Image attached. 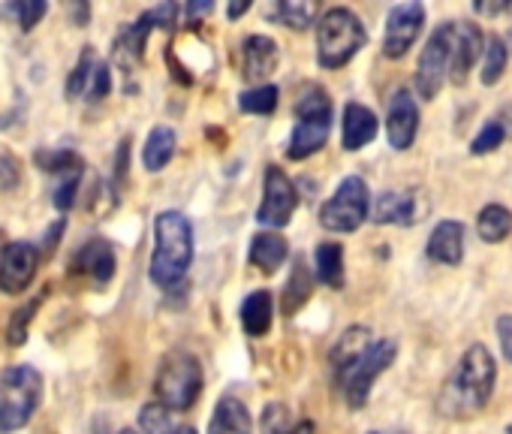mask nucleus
Masks as SVG:
<instances>
[{"instance_id": "nucleus-27", "label": "nucleus", "mask_w": 512, "mask_h": 434, "mask_svg": "<svg viewBox=\"0 0 512 434\" xmlns=\"http://www.w3.org/2000/svg\"><path fill=\"white\" fill-rule=\"evenodd\" d=\"M34 163L49 172V175H67V172H76V169H85V160L79 157V151L73 148H37L34 151Z\"/></svg>"}, {"instance_id": "nucleus-8", "label": "nucleus", "mask_w": 512, "mask_h": 434, "mask_svg": "<svg viewBox=\"0 0 512 434\" xmlns=\"http://www.w3.org/2000/svg\"><path fill=\"white\" fill-rule=\"evenodd\" d=\"M157 401L169 410H190L202 392V365L196 356L175 350L160 362L157 380H154Z\"/></svg>"}, {"instance_id": "nucleus-17", "label": "nucleus", "mask_w": 512, "mask_h": 434, "mask_svg": "<svg viewBox=\"0 0 512 434\" xmlns=\"http://www.w3.org/2000/svg\"><path fill=\"white\" fill-rule=\"evenodd\" d=\"M464 257V227L458 221H440L428 236V260L440 266H458Z\"/></svg>"}, {"instance_id": "nucleus-48", "label": "nucleus", "mask_w": 512, "mask_h": 434, "mask_svg": "<svg viewBox=\"0 0 512 434\" xmlns=\"http://www.w3.org/2000/svg\"><path fill=\"white\" fill-rule=\"evenodd\" d=\"M118 434H139V431H133V428H124V431H118Z\"/></svg>"}, {"instance_id": "nucleus-49", "label": "nucleus", "mask_w": 512, "mask_h": 434, "mask_svg": "<svg viewBox=\"0 0 512 434\" xmlns=\"http://www.w3.org/2000/svg\"><path fill=\"white\" fill-rule=\"evenodd\" d=\"M368 434H383V431H368ZM395 434H404V431H395Z\"/></svg>"}, {"instance_id": "nucleus-36", "label": "nucleus", "mask_w": 512, "mask_h": 434, "mask_svg": "<svg viewBox=\"0 0 512 434\" xmlns=\"http://www.w3.org/2000/svg\"><path fill=\"white\" fill-rule=\"evenodd\" d=\"M503 139H506L503 127L497 124V118H491V121L476 133V139L470 142V154H476V157L491 154V151H497V148L503 145Z\"/></svg>"}, {"instance_id": "nucleus-20", "label": "nucleus", "mask_w": 512, "mask_h": 434, "mask_svg": "<svg viewBox=\"0 0 512 434\" xmlns=\"http://www.w3.org/2000/svg\"><path fill=\"white\" fill-rule=\"evenodd\" d=\"M290 257V245L278 233H256L250 242V263L260 272H278Z\"/></svg>"}, {"instance_id": "nucleus-44", "label": "nucleus", "mask_w": 512, "mask_h": 434, "mask_svg": "<svg viewBox=\"0 0 512 434\" xmlns=\"http://www.w3.org/2000/svg\"><path fill=\"white\" fill-rule=\"evenodd\" d=\"M497 124L503 127V133L512 139V106H503L500 109V115H497Z\"/></svg>"}, {"instance_id": "nucleus-31", "label": "nucleus", "mask_w": 512, "mask_h": 434, "mask_svg": "<svg viewBox=\"0 0 512 434\" xmlns=\"http://www.w3.org/2000/svg\"><path fill=\"white\" fill-rule=\"evenodd\" d=\"M506 61H509L506 43H503L500 37L491 34V37L485 40V61H482V73H479V79H482L485 88H491V85L500 82V76H503V70H506Z\"/></svg>"}, {"instance_id": "nucleus-23", "label": "nucleus", "mask_w": 512, "mask_h": 434, "mask_svg": "<svg viewBox=\"0 0 512 434\" xmlns=\"http://www.w3.org/2000/svg\"><path fill=\"white\" fill-rule=\"evenodd\" d=\"M175 145H178V136H175L172 127H166V124L154 127V130L148 133V139H145V148H142V163H145V169H148V172L166 169V163H169L172 154H175Z\"/></svg>"}, {"instance_id": "nucleus-21", "label": "nucleus", "mask_w": 512, "mask_h": 434, "mask_svg": "<svg viewBox=\"0 0 512 434\" xmlns=\"http://www.w3.org/2000/svg\"><path fill=\"white\" fill-rule=\"evenodd\" d=\"M208 434H250V413L235 395H223L214 407Z\"/></svg>"}, {"instance_id": "nucleus-33", "label": "nucleus", "mask_w": 512, "mask_h": 434, "mask_svg": "<svg viewBox=\"0 0 512 434\" xmlns=\"http://www.w3.org/2000/svg\"><path fill=\"white\" fill-rule=\"evenodd\" d=\"M43 299H46V296H37V299H31L28 305H22L19 311H13L10 326H7V344H10V347H22V344L28 341V326H31L34 314L40 311Z\"/></svg>"}, {"instance_id": "nucleus-40", "label": "nucleus", "mask_w": 512, "mask_h": 434, "mask_svg": "<svg viewBox=\"0 0 512 434\" xmlns=\"http://www.w3.org/2000/svg\"><path fill=\"white\" fill-rule=\"evenodd\" d=\"M497 338H500L503 356L512 362V314H503V317L497 320Z\"/></svg>"}, {"instance_id": "nucleus-14", "label": "nucleus", "mask_w": 512, "mask_h": 434, "mask_svg": "<svg viewBox=\"0 0 512 434\" xmlns=\"http://www.w3.org/2000/svg\"><path fill=\"white\" fill-rule=\"evenodd\" d=\"M419 133V106L407 88H398L389 100V115H386V136L395 151H407L416 142Z\"/></svg>"}, {"instance_id": "nucleus-47", "label": "nucleus", "mask_w": 512, "mask_h": 434, "mask_svg": "<svg viewBox=\"0 0 512 434\" xmlns=\"http://www.w3.org/2000/svg\"><path fill=\"white\" fill-rule=\"evenodd\" d=\"M175 434H196V428H193V425H181V428H178Z\"/></svg>"}, {"instance_id": "nucleus-16", "label": "nucleus", "mask_w": 512, "mask_h": 434, "mask_svg": "<svg viewBox=\"0 0 512 434\" xmlns=\"http://www.w3.org/2000/svg\"><path fill=\"white\" fill-rule=\"evenodd\" d=\"M278 43L263 37V34H253L244 40L241 46V76L247 82H263L275 73L278 67Z\"/></svg>"}, {"instance_id": "nucleus-12", "label": "nucleus", "mask_w": 512, "mask_h": 434, "mask_svg": "<svg viewBox=\"0 0 512 434\" xmlns=\"http://www.w3.org/2000/svg\"><path fill=\"white\" fill-rule=\"evenodd\" d=\"M43 251L40 245L22 239V242H10L4 251H0V293L7 296H19L25 293L40 269Z\"/></svg>"}, {"instance_id": "nucleus-11", "label": "nucleus", "mask_w": 512, "mask_h": 434, "mask_svg": "<svg viewBox=\"0 0 512 434\" xmlns=\"http://www.w3.org/2000/svg\"><path fill=\"white\" fill-rule=\"evenodd\" d=\"M299 205V190L296 184L287 178V172L281 166H266L263 175V205L256 211V221L269 230H281L290 224V217Z\"/></svg>"}, {"instance_id": "nucleus-45", "label": "nucleus", "mask_w": 512, "mask_h": 434, "mask_svg": "<svg viewBox=\"0 0 512 434\" xmlns=\"http://www.w3.org/2000/svg\"><path fill=\"white\" fill-rule=\"evenodd\" d=\"M247 10H250V0H238V4H229L226 16H229V19H238V16H244Z\"/></svg>"}, {"instance_id": "nucleus-29", "label": "nucleus", "mask_w": 512, "mask_h": 434, "mask_svg": "<svg viewBox=\"0 0 512 434\" xmlns=\"http://www.w3.org/2000/svg\"><path fill=\"white\" fill-rule=\"evenodd\" d=\"M311 290H314L311 272H308L305 260H302V257H296V266H293V275H290V281H287V293H284V314H296V311L305 305V299L311 296Z\"/></svg>"}, {"instance_id": "nucleus-6", "label": "nucleus", "mask_w": 512, "mask_h": 434, "mask_svg": "<svg viewBox=\"0 0 512 434\" xmlns=\"http://www.w3.org/2000/svg\"><path fill=\"white\" fill-rule=\"evenodd\" d=\"M395 353H398V344L392 338H374L371 347L362 356H356L347 368H341V371L332 374L335 377V386L344 392V398H347V404L353 410H362L368 404L374 380L392 365Z\"/></svg>"}, {"instance_id": "nucleus-37", "label": "nucleus", "mask_w": 512, "mask_h": 434, "mask_svg": "<svg viewBox=\"0 0 512 434\" xmlns=\"http://www.w3.org/2000/svg\"><path fill=\"white\" fill-rule=\"evenodd\" d=\"M19 181H22V163H19V157L10 154V151H0V193L19 187Z\"/></svg>"}, {"instance_id": "nucleus-19", "label": "nucleus", "mask_w": 512, "mask_h": 434, "mask_svg": "<svg viewBox=\"0 0 512 434\" xmlns=\"http://www.w3.org/2000/svg\"><path fill=\"white\" fill-rule=\"evenodd\" d=\"M377 136V115L362 106V103H347L344 106V148L347 151H359L362 145L374 142Z\"/></svg>"}, {"instance_id": "nucleus-38", "label": "nucleus", "mask_w": 512, "mask_h": 434, "mask_svg": "<svg viewBox=\"0 0 512 434\" xmlns=\"http://www.w3.org/2000/svg\"><path fill=\"white\" fill-rule=\"evenodd\" d=\"M109 91H112V70H109L106 61H100L97 70H94L91 88H88V100H91V103H100V100L109 97Z\"/></svg>"}, {"instance_id": "nucleus-24", "label": "nucleus", "mask_w": 512, "mask_h": 434, "mask_svg": "<svg viewBox=\"0 0 512 434\" xmlns=\"http://www.w3.org/2000/svg\"><path fill=\"white\" fill-rule=\"evenodd\" d=\"M266 16L290 31H308L317 19V4H311V0H281V4H272L266 10Z\"/></svg>"}, {"instance_id": "nucleus-35", "label": "nucleus", "mask_w": 512, "mask_h": 434, "mask_svg": "<svg viewBox=\"0 0 512 434\" xmlns=\"http://www.w3.org/2000/svg\"><path fill=\"white\" fill-rule=\"evenodd\" d=\"M82 175H85V169H76V172L61 175V181H58V187H55V196H52V202H55V208H58L61 214H67V211L76 205V193H79V187H82Z\"/></svg>"}, {"instance_id": "nucleus-15", "label": "nucleus", "mask_w": 512, "mask_h": 434, "mask_svg": "<svg viewBox=\"0 0 512 434\" xmlns=\"http://www.w3.org/2000/svg\"><path fill=\"white\" fill-rule=\"evenodd\" d=\"M73 275H82V278H91L97 287L109 284L115 278V248L106 242V239H88L76 254H73V263H70Z\"/></svg>"}, {"instance_id": "nucleus-22", "label": "nucleus", "mask_w": 512, "mask_h": 434, "mask_svg": "<svg viewBox=\"0 0 512 434\" xmlns=\"http://www.w3.org/2000/svg\"><path fill=\"white\" fill-rule=\"evenodd\" d=\"M241 326L250 338H263L272 329V293L256 290L241 305Z\"/></svg>"}, {"instance_id": "nucleus-32", "label": "nucleus", "mask_w": 512, "mask_h": 434, "mask_svg": "<svg viewBox=\"0 0 512 434\" xmlns=\"http://www.w3.org/2000/svg\"><path fill=\"white\" fill-rule=\"evenodd\" d=\"M7 16H13L19 22V28L25 34H31L49 13V4L46 0H16V4H7V7H0Z\"/></svg>"}, {"instance_id": "nucleus-50", "label": "nucleus", "mask_w": 512, "mask_h": 434, "mask_svg": "<svg viewBox=\"0 0 512 434\" xmlns=\"http://www.w3.org/2000/svg\"><path fill=\"white\" fill-rule=\"evenodd\" d=\"M506 434H512V425H509V428H506Z\"/></svg>"}, {"instance_id": "nucleus-1", "label": "nucleus", "mask_w": 512, "mask_h": 434, "mask_svg": "<svg viewBox=\"0 0 512 434\" xmlns=\"http://www.w3.org/2000/svg\"><path fill=\"white\" fill-rule=\"evenodd\" d=\"M479 52H485V40L473 22H443L419 55L416 94L422 100H434L446 79L452 85H464Z\"/></svg>"}, {"instance_id": "nucleus-5", "label": "nucleus", "mask_w": 512, "mask_h": 434, "mask_svg": "<svg viewBox=\"0 0 512 434\" xmlns=\"http://www.w3.org/2000/svg\"><path fill=\"white\" fill-rule=\"evenodd\" d=\"M43 401V374L34 365L0 371V431H19Z\"/></svg>"}, {"instance_id": "nucleus-2", "label": "nucleus", "mask_w": 512, "mask_h": 434, "mask_svg": "<svg viewBox=\"0 0 512 434\" xmlns=\"http://www.w3.org/2000/svg\"><path fill=\"white\" fill-rule=\"evenodd\" d=\"M494 380H497V365L488 353L485 344H473L452 374L446 377L440 395H437V413L446 419H470L479 410L488 407L494 395Z\"/></svg>"}, {"instance_id": "nucleus-4", "label": "nucleus", "mask_w": 512, "mask_h": 434, "mask_svg": "<svg viewBox=\"0 0 512 434\" xmlns=\"http://www.w3.org/2000/svg\"><path fill=\"white\" fill-rule=\"evenodd\" d=\"M368 43V31L359 16L347 7H332L323 13L317 25V58L320 67L338 70L356 58V52Z\"/></svg>"}, {"instance_id": "nucleus-7", "label": "nucleus", "mask_w": 512, "mask_h": 434, "mask_svg": "<svg viewBox=\"0 0 512 434\" xmlns=\"http://www.w3.org/2000/svg\"><path fill=\"white\" fill-rule=\"evenodd\" d=\"M296 115H299V124L293 127L287 157L305 160V157L317 154L332 133V100H329V94L323 88H308L296 103Z\"/></svg>"}, {"instance_id": "nucleus-30", "label": "nucleus", "mask_w": 512, "mask_h": 434, "mask_svg": "<svg viewBox=\"0 0 512 434\" xmlns=\"http://www.w3.org/2000/svg\"><path fill=\"white\" fill-rule=\"evenodd\" d=\"M278 100H281V91L266 82V85H256V88L244 91L238 97V109L250 112V115H272L278 109Z\"/></svg>"}, {"instance_id": "nucleus-10", "label": "nucleus", "mask_w": 512, "mask_h": 434, "mask_svg": "<svg viewBox=\"0 0 512 434\" xmlns=\"http://www.w3.org/2000/svg\"><path fill=\"white\" fill-rule=\"evenodd\" d=\"M178 19V7L175 4H160V7H151L148 13H142L133 25H127L118 37H115V46H112V58L115 64H121L124 70H133L136 64H142L145 58V43L151 37L154 28H172Z\"/></svg>"}, {"instance_id": "nucleus-34", "label": "nucleus", "mask_w": 512, "mask_h": 434, "mask_svg": "<svg viewBox=\"0 0 512 434\" xmlns=\"http://www.w3.org/2000/svg\"><path fill=\"white\" fill-rule=\"evenodd\" d=\"M139 425L145 434H175L178 428L172 425V416H169V407H163L160 401L154 404H145L142 413H139Z\"/></svg>"}, {"instance_id": "nucleus-39", "label": "nucleus", "mask_w": 512, "mask_h": 434, "mask_svg": "<svg viewBox=\"0 0 512 434\" xmlns=\"http://www.w3.org/2000/svg\"><path fill=\"white\" fill-rule=\"evenodd\" d=\"M127 166H130V139H121L118 154H115V172H112V178H115L112 190H115V193L121 190V184H124V178H127Z\"/></svg>"}, {"instance_id": "nucleus-41", "label": "nucleus", "mask_w": 512, "mask_h": 434, "mask_svg": "<svg viewBox=\"0 0 512 434\" xmlns=\"http://www.w3.org/2000/svg\"><path fill=\"white\" fill-rule=\"evenodd\" d=\"M64 230H67V217H58V221H55V224L49 227V233H46V239H43L40 251H43V254L55 251V248H58V239L64 236Z\"/></svg>"}, {"instance_id": "nucleus-42", "label": "nucleus", "mask_w": 512, "mask_h": 434, "mask_svg": "<svg viewBox=\"0 0 512 434\" xmlns=\"http://www.w3.org/2000/svg\"><path fill=\"white\" fill-rule=\"evenodd\" d=\"M473 10H476L479 16H497V13L512 10V4H473Z\"/></svg>"}, {"instance_id": "nucleus-46", "label": "nucleus", "mask_w": 512, "mask_h": 434, "mask_svg": "<svg viewBox=\"0 0 512 434\" xmlns=\"http://www.w3.org/2000/svg\"><path fill=\"white\" fill-rule=\"evenodd\" d=\"M211 10H214V4H190L187 7V19H199V16H205Z\"/></svg>"}, {"instance_id": "nucleus-43", "label": "nucleus", "mask_w": 512, "mask_h": 434, "mask_svg": "<svg viewBox=\"0 0 512 434\" xmlns=\"http://www.w3.org/2000/svg\"><path fill=\"white\" fill-rule=\"evenodd\" d=\"M281 434H317V425H314L311 419H302V422L290 425V428H287V431H281Z\"/></svg>"}, {"instance_id": "nucleus-26", "label": "nucleus", "mask_w": 512, "mask_h": 434, "mask_svg": "<svg viewBox=\"0 0 512 434\" xmlns=\"http://www.w3.org/2000/svg\"><path fill=\"white\" fill-rule=\"evenodd\" d=\"M314 263H317V281H323L332 290H341L344 287V248L338 242L317 245Z\"/></svg>"}, {"instance_id": "nucleus-25", "label": "nucleus", "mask_w": 512, "mask_h": 434, "mask_svg": "<svg viewBox=\"0 0 512 434\" xmlns=\"http://www.w3.org/2000/svg\"><path fill=\"white\" fill-rule=\"evenodd\" d=\"M476 233L488 245H500L512 233V211L503 205H485L476 217Z\"/></svg>"}, {"instance_id": "nucleus-13", "label": "nucleus", "mask_w": 512, "mask_h": 434, "mask_svg": "<svg viewBox=\"0 0 512 434\" xmlns=\"http://www.w3.org/2000/svg\"><path fill=\"white\" fill-rule=\"evenodd\" d=\"M425 25V7L422 4H395L386 16V37H383V55L398 61L410 52L416 37Z\"/></svg>"}, {"instance_id": "nucleus-9", "label": "nucleus", "mask_w": 512, "mask_h": 434, "mask_svg": "<svg viewBox=\"0 0 512 434\" xmlns=\"http://www.w3.org/2000/svg\"><path fill=\"white\" fill-rule=\"evenodd\" d=\"M368 217V184L362 175H350L338 184L332 199L320 208V224L329 233H356Z\"/></svg>"}, {"instance_id": "nucleus-3", "label": "nucleus", "mask_w": 512, "mask_h": 434, "mask_svg": "<svg viewBox=\"0 0 512 434\" xmlns=\"http://www.w3.org/2000/svg\"><path fill=\"white\" fill-rule=\"evenodd\" d=\"M193 263V224L181 211H160L154 217L151 281L160 290H175Z\"/></svg>"}, {"instance_id": "nucleus-18", "label": "nucleus", "mask_w": 512, "mask_h": 434, "mask_svg": "<svg viewBox=\"0 0 512 434\" xmlns=\"http://www.w3.org/2000/svg\"><path fill=\"white\" fill-rule=\"evenodd\" d=\"M419 208H416V193L404 190H386L380 193L374 205V224H398V227H413L419 221Z\"/></svg>"}, {"instance_id": "nucleus-28", "label": "nucleus", "mask_w": 512, "mask_h": 434, "mask_svg": "<svg viewBox=\"0 0 512 434\" xmlns=\"http://www.w3.org/2000/svg\"><path fill=\"white\" fill-rule=\"evenodd\" d=\"M97 52L94 46H85L70 79H67V100H79V97H88V88H91V79H94V70H97Z\"/></svg>"}]
</instances>
